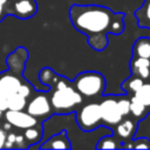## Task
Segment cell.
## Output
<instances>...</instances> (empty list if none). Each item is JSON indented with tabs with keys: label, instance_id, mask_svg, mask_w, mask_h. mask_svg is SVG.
I'll return each instance as SVG.
<instances>
[{
	"label": "cell",
	"instance_id": "cell-1",
	"mask_svg": "<svg viewBox=\"0 0 150 150\" xmlns=\"http://www.w3.org/2000/svg\"><path fill=\"white\" fill-rule=\"evenodd\" d=\"M124 13H115L101 5L73 4L69 19L73 27L87 36L89 47L102 52L108 46V34L120 35L124 32Z\"/></svg>",
	"mask_w": 150,
	"mask_h": 150
},
{
	"label": "cell",
	"instance_id": "cell-2",
	"mask_svg": "<svg viewBox=\"0 0 150 150\" xmlns=\"http://www.w3.org/2000/svg\"><path fill=\"white\" fill-rule=\"evenodd\" d=\"M39 80L47 86L54 115L74 114L83 103V96L74 88L70 80L56 74L52 68L45 67L39 73Z\"/></svg>",
	"mask_w": 150,
	"mask_h": 150
},
{
	"label": "cell",
	"instance_id": "cell-3",
	"mask_svg": "<svg viewBox=\"0 0 150 150\" xmlns=\"http://www.w3.org/2000/svg\"><path fill=\"white\" fill-rule=\"evenodd\" d=\"M74 88L83 96V98H97L102 97L105 90L104 76L94 70H87L80 73L73 81Z\"/></svg>",
	"mask_w": 150,
	"mask_h": 150
},
{
	"label": "cell",
	"instance_id": "cell-4",
	"mask_svg": "<svg viewBox=\"0 0 150 150\" xmlns=\"http://www.w3.org/2000/svg\"><path fill=\"white\" fill-rule=\"evenodd\" d=\"M75 120L79 128L84 132H90L103 125L100 103L89 102L81 104L75 111Z\"/></svg>",
	"mask_w": 150,
	"mask_h": 150
},
{
	"label": "cell",
	"instance_id": "cell-5",
	"mask_svg": "<svg viewBox=\"0 0 150 150\" xmlns=\"http://www.w3.org/2000/svg\"><path fill=\"white\" fill-rule=\"evenodd\" d=\"M25 110L41 122L50 118L54 115V111L52 108L48 90L35 91V94L28 100Z\"/></svg>",
	"mask_w": 150,
	"mask_h": 150
},
{
	"label": "cell",
	"instance_id": "cell-6",
	"mask_svg": "<svg viewBox=\"0 0 150 150\" xmlns=\"http://www.w3.org/2000/svg\"><path fill=\"white\" fill-rule=\"evenodd\" d=\"M98 103L103 125H107L110 129H112L124 118L117 104V95L102 96Z\"/></svg>",
	"mask_w": 150,
	"mask_h": 150
},
{
	"label": "cell",
	"instance_id": "cell-7",
	"mask_svg": "<svg viewBox=\"0 0 150 150\" xmlns=\"http://www.w3.org/2000/svg\"><path fill=\"white\" fill-rule=\"evenodd\" d=\"M2 118L6 123H8L12 129H16V130H25L27 128L34 127L39 123H43L41 121H39L38 118H35L34 116H32L29 112H27L26 110H11L7 109L4 115Z\"/></svg>",
	"mask_w": 150,
	"mask_h": 150
},
{
	"label": "cell",
	"instance_id": "cell-8",
	"mask_svg": "<svg viewBox=\"0 0 150 150\" xmlns=\"http://www.w3.org/2000/svg\"><path fill=\"white\" fill-rule=\"evenodd\" d=\"M38 12V4L35 0H11L8 7V15H14L21 20H27L34 16Z\"/></svg>",
	"mask_w": 150,
	"mask_h": 150
},
{
	"label": "cell",
	"instance_id": "cell-9",
	"mask_svg": "<svg viewBox=\"0 0 150 150\" xmlns=\"http://www.w3.org/2000/svg\"><path fill=\"white\" fill-rule=\"evenodd\" d=\"M138 127V120L135 118L134 116L129 115L124 117L112 130L114 135H116L122 142L130 141L135 137L136 130Z\"/></svg>",
	"mask_w": 150,
	"mask_h": 150
},
{
	"label": "cell",
	"instance_id": "cell-10",
	"mask_svg": "<svg viewBox=\"0 0 150 150\" xmlns=\"http://www.w3.org/2000/svg\"><path fill=\"white\" fill-rule=\"evenodd\" d=\"M71 149L70 139L66 130H61L60 132L50 136L47 139L41 141V144L30 145L28 149Z\"/></svg>",
	"mask_w": 150,
	"mask_h": 150
},
{
	"label": "cell",
	"instance_id": "cell-11",
	"mask_svg": "<svg viewBox=\"0 0 150 150\" xmlns=\"http://www.w3.org/2000/svg\"><path fill=\"white\" fill-rule=\"evenodd\" d=\"M129 68L131 75L139 76L144 81H148L150 79V59L132 56L129 63Z\"/></svg>",
	"mask_w": 150,
	"mask_h": 150
},
{
	"label": "cell",
	"instance_id": "cell-12",
	"mask_svg": "<svg viewBox=\"0 0 150 150\" xmlns=\"http://www.w3.org/2000/svg\"><path fill=\"white\" fill-rule=\"evenodd\" d=\"M22 134L25 136L26 142L28 143V148L30 145L40 143L43 138V123H39L34 127L25 129V130H22Z\"/></svg>",
	"mask_w": 150,
	"mask_h": 150
},
{
	"label": "cell",
	"instance_id": "cell-13",
	"mask_svg": "<svg viewBox=\"0 0 150 150\" xmlns=\"http://www.w3.org/2000/svg\"><path fill=\"white\" fill-rule=\"evenodd\" d=\"M132 56L150 59V38H138L132 46Z\"/></svg>",
	"mask_w": 150,
	"mask_h": 150
},
{
	"label": "cell",
	"instance_id": "cell-14",
	"mask_svg": "<svg viewBox=\"0 0 150 150\" xmlns=\"http://www.w3.org/2000/svg\"><path fill=\"white\" fill-rule=\"evenodd\" d=\"M135 16L138 27L150 29V0H144L143 5L135 12Z\"/></svg>",
	"mask_w": 150,
	"mask_h": 150
},
{
	"label": "cell",
	"instance_id": "cell-15",
	"mask_svg": "<svg viewBox=\"0 0 150 150\" xmlns=\"http://www.w3.org/2000/svg\"><path fill=\"white\" fill-rule=\"evenodd\" d=\"M123 142L114 134H107L101 137L96 144V149H122Z\"/></svg>",
	"mask_w": 150,
	"mask_h": 150
},
{
	"label": "cell",
	"instance_id": "cell-16",
	"mask_svg": "<svg viewBox=\"0 0 150 150\" xmlns=\"http://www.w3.org/2000/svg\"><path fill=\"white\" fill-rule=\"evenodd\" d=\"M130 97V115L131 116H134L135 118H137L138 121H142V120H144L146 116H148V114L150 112L148 109H146V107L141 102V101H138L134 95H131V96H129Z\"/></svg>",
	"mask_w": 150,
	"mask_h": 150
},
{
	"label": "cell",
	"instance_id": "cell-17",
	"mask_svg": "<svg viewBox=\"0 0 150 150\" xmlns=\"http://www.w3.org/2000/svg\"><path fill=\"white\" fill-rule=\"evenodd\" d=\"M144 82H145V81H144L142 77L136 76V75H131V76H129L127 80H124V81L122 82L121 88H122V90H124V93H125L128 96H131V95H134V94L137 91V89H138Z\"/></svg>",
	"mask_w": 150,
	"mask_h": 150
},
{
	"label": "cell",
	"instance_id": "cell-18",
	"mask_svg": "<svg viewBox=\"0 0 150 150\" xmlns=\"http://www.w3.org/2000/svg\"><path fill=\"white\" fill-rule=\"evenodd\" d=\"M134 96L141 101L145 107L146 109L150 111V82H144L138 89L137 91L134 94Z\"/></svg>",
	"mask_w": 150,
	"mask_h": 150
},
{
	"label": "cell",
	"instance_id": "cell-19",
	"mask_svg": "<svg viewBox=\"0 0 150 150\" xmlns=\"http://www.w3.org/2000/svg\"><path fill=\"white\" fill-rule=\"evenodd\" d=\"M28 98L21 94H15L7 100V109L11 110H25Z\"/></svg>",
	"mask_w": 150,
	"mask_h": 150
},
{
	"label": "cell",
	"instance_id": "cell-20",
	"mask_svg": "<svg viewBox=\"0 0 150 150\" xmlns=\"http://www.w3.org/2000/svg\"><path fill=\"white\" fill-rule=\"evenodd\" d=\"M122 149H150V139L148 138H136L123 142Z\"/></svg>",
	"mask_w": 150,
	"mask_h": 150
},
{
	"label": "cell",
	"instance_id": "cell-21",
	"mask_svg": "<svg viewBox=\"0 0 150 150\" xmlns=\"http://www.w3.org/2000/svg\"><path fill=\"white\" fill-rule=\"evenodd\" d=\"M117 104L123 117H127L130 115V97L127 94L117 95Z\"/></svg>",
	"mask_w": 150,
	"mask_h": 150
},
{
	"label": "cell",
	"instance_id": "cell-22",
	"mask_svg": "<svg viewBox=\"0 0 150 150\" xmlns=\"http://www.w3.org/2000/svg\"><path fill=\"white\" fill-rule=\"evenodd\" d=\"M11 0H0V22L8 15V6Z\"/></svg>",
	"mask_w": 150,
	"mask_h": 150
},
{
	"label": "cell",
	"instance_id": "cell-23",
	"mask_svg": "<svg viewBox=\"0 0 150 150\" xmlns=\"http://www.w3.org/2000/svg\"><path fill=\"white\" fill-rule=\"evenodd\" d=\"M6 141H7V131L0 127V149L6 148Z\"/></svg>",
	"mask_w": 150,
	"mask_h": 150
},
{
	"label": "cell",
	"instance_id": "cell-24",
	"mask_svg": "<svg viewBox=\"0 0 150 150\" xmlns=\"http://www.w3.org/2000/svg\"><path fill=\"white\" fill-rule=\"evenodd\" d=\"M7 110V100L6 97L0 93V118L2 117L4 112Z\"/></svg>",
	"mask_w": 150,
	"mask_h": 150
}]
</instances>
